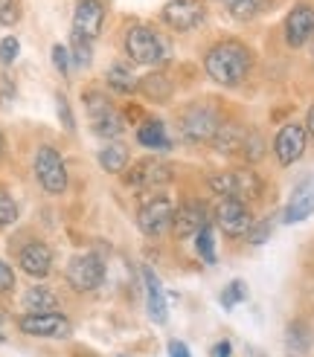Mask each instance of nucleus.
Instances as JSON below:
<instances>
[{
	"label": "nucleus",
	"instance_id": "nucleus-30",
	"mask_svg": "<svg viewBox=\"0 0 314 357\" xmlns=\"http://www.w3.org/2000/svg\"><path fill=\"white\" fill-rule=\"evenodd\" d=\"M15 221H17V204L12 201L6 189H0V227H9Z\"/></svg>",
	"mask_w": 314,
	"mask_h": 357
},
{
	"label": "nucleus",
	"instance_id": "nucleus-38",
	"mask_svg": "<svg viewBox=\"0 0 314 357\" xmlns=\"http://www.w3.org/2000/svg\"><path fill=\"white\" fill-rule=\"evenodd\" d=\"M12 96H15V84H12V79L3 73V76H0V102H12Z\"/></svg>",
	"mask_w": 314,
	"mask_h": 357
},
{
	"label": "nucleus",
	"instance_id": "nucleus-43",
	"mask_svg": "<svg viewBox=\"0 0 314 357\" xmlns=\"http://www.w3.org/2000/svg\"><path fill=\"white\" fill-rule=\"evenodd\" d=\"M0 151H3V137H0Z\"/></svg>",
	"mask_w": 314,
	"mask_h": 357
},
{
	"label": "nucleus",
	"instance_id": "nucleus-6",
	"mask_svg": "<svg viewBox=\"0 0 314 357\" xmlns=\"http://www.w3.org/2000/svg\"><path fill=\"white\" fill-rule=\"evenodd\" d=\"M218 114L216 108H209V105H192L189 111H184L178 128H181V137L186 142H207L213 139L216 131H218Z\"/></svg>",
	"mask_w": 314,
	"mask_h": 357
},
{
	"label": "nucleus",
	"instance_id": "nucleus-4",
	"mask_svg": "<svg viewBox=\"0 0 314 357\" xmlns=\"http://www.w3.org/2000/svg\"><path fill=\"white\" fill-rule=\"evenodd\" d=\"M209 189L224 195V198H239V201H251L259 198L262 181L251 169H233V172H221L209 177Z\"/></svg>",
	"mask_w": 314,
	"mask_h": 357
},
{
	"label": "nucleus",
	"instance_id": "nucleus-12",
	"mask_svg": "<svg viewBox=\"0 0 314 357\" xmlns=\"http://www.w3.org/2000/svg\"><path fill=\"white\" fill-rule=\"evenodd\" d=\"M169 181H172V169L169 163H160V160H137L134 169L126 174V186H131L134 192L163 186Z\"/></svg>",
	"mask_w": 314,
	"mask_h": 357
},
{
	"label": "nucleus",
	"instance_id": "nucleus-7",
	"mask_svg": "<svg viewBox=\"0 0 314 357\" xmlns=\"http://www.w3.org/2000/svg\"><path fill=\"white\" fill-rule=\"evenodd\" d=\"M35 177H38L41 189L50 195L67 192V169L56 149H50V146L38 149V154H35Z\"/></svg>",
	"mask_w": 314,
	"mask_h": 357
},
{
	"label": "nucleus",
	"instance_id": "nucleus-15",
	"mask_svg": "<svg viewBox=\"0 0 314 357\" xmlns=\"http://www.w3.org/2000/svg\"><path fill=\"white\" fill-rule=\"evenodd\" d=\"M204 227H207V206L201 201H186L181 209H174V221H172L174 238L198 236Z\"/></svg>",
	"mask_w": 314,
	"mask_h": 357
},
{
	"label": "nucleus",
	"instance_id": "nucleus-33",
	"mask_svg": "<svg viewBox=\"0 0 314 357\" xmlns=\"http://www.w3.org/2000/svg\"><path fill=\"white\" fill-rule=\"evenodd\" d=\"M262 151H265V146H262V137L248 131V139H244V151H241V154L253 163V160H259V157H262Z\"/></svg>",
	"mask_w": 314,
	"mask_h": 357
},
{
	"label": "nucleus",
	"instance_id": "nucleus-21",
	"mask_svg": "<svg viewBox=\"0 0 314 357\" xmlns=\"http://www.w3.org/2000/svg\"><path fill=\"white\" fill-rule=\"evenodd\" d=\"M137 142H140V146H146V149H169L172 146L169 134H166V125L160 119H151V116L146 122H140Z\"/></svg>",
	"mask_w": 314,
	"mask_h": 357
},
{
	"label": "nucleus",
	"instance_id": "nucleus-5",
	"mask_svg": "<svg viewBox=\"0 0 314 357\" xmlns=\"http://www.w3.org/2000/svg\"><path fill=\"white\" fill-rule=\"evenodd\" d=\"M102 282H105V264H102L99 256L82 253V256L70 259V264H67V284L76 294H91V291L99 288Z\"/></svg>",
	"mask_w": 314,
	"mask_h": 357
},
{
	"label": "nucleus",
	"instance_id": "nucleus-37",
	"mask_svg": "<svg viewBox=\"0 0 314 357\" xmlns=\"http://www.w3.org/2000/svg\"><path fill=\"white\" fill-rule=\"evenodd\" d=\"M15 288V273H12V267L6 261H0V294H6Z\"/></svg>",
	"mask_w": 314,
	"mask_h": 357
},
{
	"label": "nucleus",
	"instance_id": "nucleus-8",
	"mask_svg": "<svg viewBox=\"0 0 314 357\" xmlns=\"http://www.w3.org/2000/svg\"><path fill=\"white\" fill-rule=\"evenodd\" d=\"M163 17V24L172 26L174 32H192L195 26L204 24V17H207V9L201 0H169V3L163 6L160 12Z\"/></svg>",
	"mask_w": 314,
	"mask_h": 357
},
{
	"label": "nucleus",
	"instance_id": "nucleus-3",
	"mask_svg": "<svg viewBox=\"0 0 314 357\" xmlns=\"http://www.w3.org/2000/svg\"><path fill=\"white\" fill-rule=\"evenodd\" d=\"M82 102H84L87 114H91V128H94L96 137H102V139H117L122 131H126V122H122L119 111L114 108V102L105 96V93H99V91H84Z\"/></svg>",
	"mask_w": 314,
	"mask_h": 357
},
{
	"label": "nucleus",
	"instance_id": "nucleus-26",
	"mask_svg": "<svg viewBox=\"0 0 314 357\" xmlns=\"http://www.w3.org/2000/svg\"><path fill=\"white\" fill-rule=\"evenodd\" d=\"M140 91H143V96H149V99H160V102H166L169 96H172V84L166 82V76L163 73H151V76H146L143 82H140Z\"/></svg>",
	"mask_w": 314,
	"mask_h": 357
},
{
	"label": "nucleus",
	"instance_id": "nucleus-2",
	"mask_svg": "<svg viewBox=\"0 0 314 357\" xmlns=\"http://www.w3.org/2000/svg\"><path fill=\"white\" fill-rule=\"evenodd\" d=\"M126 52L137 64H163L169 59V41L151 26H131L126 32Z\"/></svg>",
	"mask_w": 314,
	"mask_h": 357
},
{
	"label": "nucleus",
	"instance_id": "nucleus-42",
	"mask_svg": "<svg viewBox=\"0 0 314 357\" xmlns=\"http://www.w3.org/2000/svg\"><path fill=\"white\" fill-rule=\"evenodd\" d=\"M3 319H6V314H3V311H0V323H3Z\"/></svg>",
	"mask_w": 314,
	"mask_h": 357
},
{
	"label": "nucleus",
	"instance_id": "nucleus-28",
	"mask_svg": "<svg viewBox=\"0 0 314 357\" xmlns=\"http://www.w3.org/2000/svg\"><path fill=\"white\" fill-rule=\"evenodd\" d=\"M195 247H198V256L207 264H216V238H213V227H209V224L195 236Z\"/></svg>",
	"mask_w": 314,
	"mask_h": 357
},
{
	"label": "nucleus",
	"instance_id": "nucleus-17",
	"mask_svg": "<svg viewBox=\"0 0 314 357\" xmlns=\"http://www.w3.org/2000/svg\"><path fill=\"white\" fill-rule=\"evenodd\" d=\"M105 24V3L102 0H79L76 12H73V29L87 35V38H96Z\"/></svg>",
	"mask_w": 314,
	"mask_h": 357
},
{
	"label": "nucleus",
	"instance_id": "nucleus-32",
	"mask_svg": "<svg viewBox=\"0 0 314 357\" xmlns=\"http://www.w3.org/2000/svg\"><path fill=\"white\" fill-rule=\"evenodd\" d=\"M17 52H21V44H17L15 35H6L3 41H0V64H12L17 59Z\"/></svg>",
	"mask_w": 314,
	"mask_h": 357
},
{
	"label": "nucleus",
	"instance_id": "nucleus-22",
	"mask_svg": "<svg viewBox=\"0 0 314 357\" xmlns=\"http://www.w3.org/2000/svg\"><path fill=\"white\" fill-rule=\"evenodd\" d=\"M128 157H131L128 146H122V142H108V146L99 151V166L111 174H119V172H126Z\"/></svg>",
	"mask_w": 314,
	"mask_h": 357
},
{
	"label": "nucleus",
	"instance_id": "nucleus-41",
	"mask_svg": "<svg viewBox=\"0 0 314 357\" xmlns=\"http://www.w3.org/2000/svg\"><path fill=\"white\" fill-rule=\"evenodd\" d=\"M306 128H308V134L314 137V105L308 108V116H306Z\"/></svg>",
	"mask_w": 314,
	"mask_h": 357
},
{
	"label": "nucleus",
	"instance_id": "nucleus-19",
	"mask_svg": "<svg viewBox=\"0 0 314 357\" xmlns=\"http://www.w3.org/2000/svg\"><path fill=\"white\" fill-rule=\"evenodd\" d=\"M143 279H146V302H149V317L154 323H166V299H163V288H160V279L154 276L151 267H143Z\"/></svg>",
	"mask_w": 314,
	"mask_h": 357
},
{
	"label": "nucleus",
	"instance_id": "nucleus-20",
	"mask_svg": "<svg viewBox=\"0 0 314 357\" xmlns=\"http://www.w3.org/2000/svg\"><path fill=\"white\" fill-rule=\"evenodd\" d=\"M244 139H248V131L239 128V125L227 122V125H218V131L213 137L216 149L221 154H236V151H244Z\"/></svg>",
	"mask_w": 314,
	"mask_h": 357
},
{
	"label": "nucleus",
	"instance_id": "nucleus-39",
	"mask_svg": "<svg viewBox=\"0 0 314 357\" xmlns=\"http://www.w3.org/2000/svg\"><path fill=\"white\" fill-rule=\"evenodd\" d=\"M169 357H189V349L181 340H172L169 343Z\"/></svg>",
	"mask_w": 314,
	"mask_h": 357
},
{
	"label": "nucleus",
	"instance_id": "nucleus-34",
	"mask_svg": "<svg viewBox=\"0 0 314 357\" xmlns=\"http://www.w3.org/2000/svg\"><path fill=\"white\" fill-rule=\"evenodd\" d=\"M52 64H56V70L61 76H67V70H70V52L64 44H56L52 47Z\"/></svg>",
	"mask_w": 314,
	"mask_h": 357
},
{
	"label": "nucleus",
	"instance_id": "nucleus-16",
	"mask_svg": "<svg viewBox=\"0 0 314 357\" xmlns=\"http://www.w3.org/2000/svg\"><path fill=\"white\" fill-rule=\"evenodd\" d=\"M314 35V9L308 3H297L285 17V41L288 47H303Z\"/></svg>",
	"mask_w": 314,
	"mask_h": 357
},
{
	"label": "nucleus",
	"instance_id": "nucleus-36",
	"mask_svg": "<svg viewBox=\"0 0 314 357\" xmlns=\"http://www.w3.org/2000/svg\"><path fill=\"white\" fill-rule=\"evenodd\" d=\"M268 236H271V221H262L259 227H251V244H265L268 241Z\"/></svg>",
	"mask_w": 314,
	"mask_h": 357
},
{
	"label": "nucleus",
	"instance_id": "nucleus-1",
	"mask_svg": "<svg viewBox=\"0 0 314 357\" xmlns=\"http://www.w3.org/2000/svg\"><path fill=\"white\" fill-rule=\"evenodd\" d=\"M251 67H253V56L241 41H221V44H216L213 50H209L207 59H204L207 76L221 87L241 84L244 79H248Z\"/></svg>",
	"mask_w": 314,
	"mask_h": 357
},
{
	"label": "nucleus",
	"instance_id": "nucleus-11",
	"mask_svg": "<svg viewBox=\"0 0 314 357\" xmlns=\"http://www.w3.org/2000/svg\"><path fill=\"white\" fill-rule=\"evenodd\" d=\"M172 221H174V206L166 198L149 201L143 209H140V215H137L140 229H143L149 238H160L166 229H172Z\"/></svg>",
	"mask_w": 314,
	"mask_h": 357
},
{
	"label": "nucleus",
	"instance_id": "nucleus-31",
	"mask_svg": "<svg viewBox=\"0 0 314 357\" xmlns=\"http://www.w3.org/2000/svg\"><path fill=\"white\" fill-rule=\"evenodd\" d=\"M17 21H21L17 0H0V26H15Z\"/></svg>",
	"mask_w": 314,
	"mask_h": 357
},
{
	"label": "nucleus",
	"instance_id": "nucleus-24",
	"mask_svg": "<svg viewBox=\"0 0 314 357\" xmlns=\"http://www.w3.org/2000/svg\"><path fill=\"white\" fill-rule=\"evenodd\" d=\"M108 84H111V91H117V93H134L140 87L134 70L128 64H114L108 70Z\"/></svg>",
	"mask_w": 314,
	"mask_h": 357
},
{
	"label": "nucleus",
	"instance_id": "nucleus-13",
	"mask_svg": "<svg viewBox=\"0 0 314 357\" xmlns=\"http://www.w3.org/2000/svg\"><path fill=\"white\" fill-rule=\"evenodd\" d=\"M306 151V128L303 125H285L274 137V154L279 160V166H291L303 157Z\"/></svg>",
	"mask_w": 314,
	"mask_h": 357
},
{
	"label": "nucleus",
	"instance_id": "nucleus-35",
	"mask_svg": "<svg viewBox=\"0 0 314 357\" xmlns=\"http://www.w3.org/2000/svg\"><path fill=\"white\" fill-rule=\"evenodd\" d=\"M56 108H59V119H61V125L67 131H76V125H73V114H70V105H67V99L59 93L56 96Z\"/></svg>",
	"mask_w": 314,
	"mask_h": 357
},
{
	"label": "nucleus",
	"instance_id": "nucleus-10",
	"mask_svg": "<svg viewBox=\"0 0 314 357\" xmlns=\"http://www.w3.org/2000/svg\"><path fill=\"white\" fill-rule=\"evenodd\" d=\"M17 328L29 337H52V340H59V337H67L70 334V319L56 314V311H47V314H27L17 319Z\"/></svg>",
	"mask_w": 314,
	"mask_h": 357
},
{
	"label": "nucleus",
	"instance_id": "nucleus-9",
	"mask_svg": "<svg viewBox=\"0 0 314 357\" xmlns=\"http://www.w3.org/2000/svg\"><path fill=\"white\" fill-rule=\"evenodd\" d=\"M216 224H218L221 233H227V236H248L251 227H253V218H251L248 204H244V201L224 198L216 206Z\"/></svg>",
	"mask_w": 314,
	"mask_h": 357
},
{
	"label": "nucleus",
	"instance_id": "nucleus-18",
	"mask_svg": "<svg viewBox=\"0 0 314 357\" xmlns=\"http://www.w3.org/2000/svg\"><path fill=\"white\" fill-rule=\"evenodd\" d=\"M17 261H21V271L35 276V279H44L52 271V250L41 241H29L27 247H21L17 253Z\"/></svg>",
	"mask_w": 314,
	"mask_h": 357
},
{
	"label": "nucleus",
	"instance_id": "nucleus-27",
	"mask_svg": "<svg viewBox=\"0 0 314 357\" xmlns=\"http://www.w3.org/2000/svg\"><path fill=\"white\" fill-rule=\"evenodd\" d=\"M70 52H73V61H76V67H79V70H84L87 64H91V59H94L91 38L73 29V38H70Z\"/></svg>",
	"mask_w": 314,
	"mask_h": 357
},
{
	"label": "nucleus",
	"instance_id": "nucleus-23",
	"mask_svg": "<svg viewBox=\"0 0 314 357\" xmlns=\"http://www.w3.org/2000/svg\"><path fill=\"white\" fill-rule=\"evenodd\" d=\"M24 305L32 311V314H47V311H56V305H59V296L52 294L50 288H29L27 291V296H24Z\"/></svg>",
	"mask_w": 314,
	"mask_h": 357
},
{
	"label": "nucleus",
	"instance_id": "nucleus-14",
	"mask_svg": "<svg viewBox=\"0 0 314 357\" xmlns=\"http://www.w3.org/2000/svg\"><path fill=\"white\" fill-rule=\"evenodd\" d=\"M311 212H314V174L303 177V181L294 186L291 198L283 209V221L285 224H300V221L311 218Z\"/></svg>",
	"mask_w": 314,
	"mask_h": 357
},
{
	"label": "nucleus",
	"instance_id": "nucleus-40",
	"mask_svg": "<svg viewBox=\"0 0 314 357\" xmlns=\"http://www.w3.org/2000/svg\"><path fill=\"white\" fill-rule=\"evenodd\" d=\"M213 357H230V343H227V340L216 343L213 346Z\"/></svg>",
	"mask_w": 314,
	"mask_h": 357
},
{
	"label": "nucleus",
	"instance_id": "nucleus-29",
	"mask_svg": "<svg viewBox=\"0 0 314 357\" xmlns=\"http://www.w3.org/2000/svg\"><path fill=\"white\" fill-rule=\"evenodd\" d=\"M244 296H248V288H244V282H230L224 288V294H221V305L224 308H233V305H239V302H244Z\"/></svg>",
	"mask_w": 314,
	"mask_h": 357
},
{
	"label": "nucleus",
	"instance_id": "nucleus-25",
	"mask_svg": "<svg viewBox=\"0 0 314 357\" xmlns=\"http://www.w3.org/2000/svg\"><path fill=\"white\" fill-rule=\"evenodd\" d=\"M268 6V0H224V9L230 12L236 21H251L262 9Z\"/></svg>",
	"mask_w": 314,
	"mask_h": 357
}]
</instances>
